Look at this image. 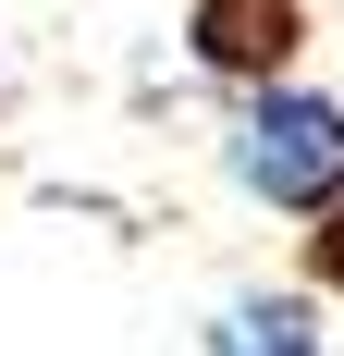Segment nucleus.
Returning <instances> with one entry per match:
<instances>
[{"instance_id": "f257e3e1", "label": "nucleus", "mask_w": 344, "mask_h": 356, "mask_svg": "<svg viewBox=\"0 0 344 356\" xmlns=\"http://www.w3.org/2000/svg\"><path fill=\"white\" fill-rule=\"evenodd\" d=\"M234 184L271 197V209H295V221H320L344 197V99H320V86H258V99L234 111Z\"/></svg>"}, {"instance_id": "f03ea898", "label": "nucleus", "mask_w": 344, "mask_h": 356, "mask_svg": "<svg viewBox=\"0 0 344 356\" xmlns=\"http://www.w3.org/2000/svg\"><path fill=\"white\" fill-rule=\"evenodd\" d=\"M295 37H308V13L295 0H197V62L221 74V86H283V62H295Z\"/></svg>"}, {"instance_id": "7ed1b4c3", "label": "nucleus", "mask_w": 344, "mask_h": 356, "mask_svg": "<svg viewBox=\"0 0 344 356\" xmlns=\"http://www.w3.org/2000/svg\"><path fill=\"white\" fill-rule=\"evenodd\" d=\"M209 356H320V307L308 295H234L209 320Z\"/></svg>"}, {"instance_id": "20e7f679", "label": "nucleus", "mask_w": 344, "mask_h": 356, "mask_svg": "<svg viewBox=\"0 0 344 356\" xmlns=\"http://www.w3.org/2000/svg\"><path fill=\"white\" fill-rule=\"evenodd\" d=\"M308 270H320V283H344V197L320 209V234H308Z\"/></svg>"}]
</instances>
